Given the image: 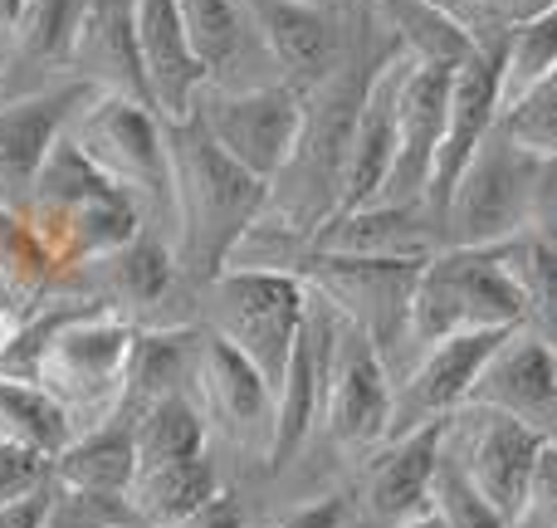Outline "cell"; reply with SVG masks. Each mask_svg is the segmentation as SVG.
<instances>
[{"label":"cell","instance_id":"obj_29","mask_svg":"<svg viewBox=\"0 0 557 528\" xmlns=\"http://www.w3.org/2000/svg\"><path fill=\"white\" fill-rule=\"evenodd\" d=\"M133 441H137V475L162 470L176 461H196L206 455V412L191 396H166V402L147 406L133 421Z\"/></svg>","mask_w":557,"mask_h":528},{"label":"cell","instance_id":"obj_43","mask_svg":"<svg viewBox=\"0 0 557 528\" xmlns=\"http://www.w3.org/2000/svg\"><path fill=\"white\" fill-rule=\"evenodd\" d=\"M45 500H49V480L39 484L35 494H25V500L0 504V528H39V519H45Z\"/></svg>","mask_w":557,"mask_h":528},{"label":"cell","instance_id":"obj_14","mask_svg":"<svg viewBox=\"0 0 557 528\" xmlns=\"http://www.w3.org/2000/svg\"><path fill=\"white\" fill-rule=\"evenodd\" d=\"M450 74L435 64H406L401 94H396V162L386 172L382 206H425L431 167L445 137V113H450Z\"/></svg>","mask_w":557,"mask_h":528},{"label":"cell","instance_id":"obj_36","mask_svg":"<svg viewBox=\"0 0 557 528\" xmlns=\"http://www.w3.org/2000/svg\"><path fill=\"white\" fill-rule=\"evenodd\" d=\"M499 133L509 137L513 147H523L529 157H539V162L557 157V69L529 98H519V103L499 118Z\"/></svg>","mask_w":557,"mask_h":528},{"label":"cell","instance_id":"obj_39","mask_svg":"<svg viewBox=\"0 0 557 528\" xmlns=\"http://www.w3.org/2000/svg\"><path fill=\"white\" fill-rule=\"evenodd\" d=\"M45 480H49V461H39V455L0 441V504L25 500V494H35Z\"/></svg>","mask_w":557,"mask_h":528},{"label":"cell","instance_id":"obj_15","mask_svg":"<svg viewBox=\"0 0 557 528\" xmlns=\"http://www.w3.org/2000/svg\"><path fill=\"white\" fill-rule=\"evenodd\" d=\"M470 406L504 412L533 435L553 441L557 435V347L539 333L519 328L504 337V347L484 363L480 382L470 392Z\"/></svg>","mask_w":557,"mask_h":528},{"label":"cell","instance_id":"obj_35","mask_svg":"<svg viewBox=\"0 0 557 528\" xmlns=\"http://www.w3.org/2000/svg\"><path fill=\"white\" fill-rule=\"evenodd\" d=\"M137 514L127 504V494H98V490H78L49 475V500H45V519L39 528H133Z\"/></svg>","mask_w":557,"mask_h":528},{"label":"cell","instance_id":"obj_26","mask_svg":"<svg viewBox=\"0 0 557 528\" xmlns=\"http://www.w3.org/2000/svg\"><path fill=\"white\" fill-rule=\"evenodd\" d=\"M221 494V475H215L211 455H196V461H176L162 465V470H147L133 480L127 490V504H133L137 524L147 528H176L186 524L196 509Z\"/></svg>","mask_w":557,"mask_h":528},{"label":"cell","instance_id":"obj_46","mask_svg":"<svg viewBox=\"0 0 557 528\" xmlns=\"http://www.w3.org/2000/svg\"><path fill=\"white\" fill-rule=\"evenodd\" d=\"M15 10H20V0H0V39H5L10 25H15Z\"/></svg>","mask_w":557,"mask_h":528},{"label":"cell","instance_id":"obj_18","mask_svg":"<svg viewBox=\"0 0 557 528\" xmlns=\"http://www.w3.org/2000/svg\"><path fill=\"white\" fill-rule=\"evenodd\" d=\"M411 59L401 49H392L386 59H376L372 78H367L362 108L352 118V137H347V162H343V192H337V211H357L372 206L386 186V172L396 162V94Z\"/></svg>","mask_w":557,"mask_h":528},{"label":"cell","instance_id":"obj_1","mask_svg":"<svg viewBox=\"0 0 557 528\" xmlns=\"http://www.w3.org/2000/svg\"><path fill=\"white\" fill-rule=\"evenodd\" d=\"M166 157H172V201L166 206L176 216V269L211 284L231 265L250 225L270 211V182L231 162L196 118L166 123Z\"/></svg>","mask_w":557,"mask_h":528},{"label":"cell","instance_id":"obj_30","mask_svg":"<svg viewBox=\"0 0 557 528\" xmlns=\"http://www.w3.org/2000/svg\"><path fill=\"white\" fill-rule=\"evenodd\" d=\"M84 10L88 0H20L5 49L29 69H69V49H74Z\"/></svg>","mask_w":557,"mask_h":528},{"label":"cell","instance_id":"obj_13","mask_svg":"<svg viewBox=\"0 0 557 528\" xmlns=\"http://www.w3.org/2000/svg\"><path fill=\"white\" fill-rule=\"evenodd\" d=\"M94 98V88L78 78L29 88L0 103V206H25L49 147L69 133L78 108Z\"/></svg>","mask_w":557,"mask_h":528},{"label":"cell","instance_id":"obj_44","mask_svg":"<svg viewBox=\"0 0 557 528\" xmlns=\"http://www.w3.org/2000/svg\"><path fill=\"white\" fill-rule=\"evenodd\" d=\"M557 0H504V20L509 25H519V20H529V15H543V10H553Z\"/></svg>","mask_w":557,"mask_h":528},{"label":"cell","instance_id":"obj_51","mask_svg":"<svg viewBox=\"0 0 557 528\" xmlns=\"http://www.w3.org/2000/svg\"><path fill=\"white\" fill-rule=\"evenodd\" d=\"M5 308H10V304H5Z\"/></svg>","mask_w":557,"mask_h":528},{"label":"cell","instance_id":"obj_8","mask_svg":"<svg viewBox=\"0 0 557 528\" xmlns=\"http://www.w3.org/2000/svg\"><path fill=\"white\" fill-rule=\"evenodd\" d=\"M69 137L103 167L113 182L137 192L143 201H172V157H166V123L147 103L117 94H94L78 118L69 123Z\"/></svg>","mask_w":557,"mask_h":528},{"label":"cell","instance_id":"obj_23","mask_svg":"<svg viewBox=\"0 0 557 528\" xmlns=\"http://www.w3.org/2000/svg\"><path fill=\"white\" fill-rule=\"evenodd\" d=\"M196 357H201V328H137L113 416L137 421L147 406L182 396L186 382H196Z\"/></svg>","mask_w":557,"mask_h":528},{"label":"cell","instance_id":"obj_9","mask_svg":"<svg viewBox=\"0 0 557 528\" xmlns=\"http://www.w3.org/2000/svg\"><path fill=\"white\" fill-rule=\"evenodd\" d=\"M392 406H396V377L386 357L372 347V337L357 333L343 318L333 347V377L323 396V426L337 451L367 455L392 441Z\"/></svg>","mask_w":557,"mask_h":528},{"label":"cell","instance_id":"obj_32","mask_svg":"<svg viewBox=\"0 0 557 528\" xmlns=\"http://www.w3.org/2000/svg\"><path fill=\"white\" fill-rule=\"evenodd\" d=\"M557 69V5L509 25L499 45V118Z\"/></svg>","mask_w":557,"mask_h":528},{"label":"cell","instance_id":"obj_3","mask_svg":"<svg viewBox=\"0 0 557 528\" xmlns=\"http://www.w3.org/2000/svg\"><path fill=\"white\" fill-rule=\"evenodd\" d=\"M425 260H362V255H327L313 245H298L288 255V274H298L318 298L337 308L357 333L372 337V347L386 357L406 347V314H411V294L421 279Z\"/></svg>","mask_w":557,"mask_h":528},{"label":"cell","instance_id":"obj_28","mask_svg":"<svg viewBox=\"0 0 557 528\" xmlns=\"http://www.w3.org/2000/svg\"><path fill=\"white\" fill-rule=\"evenodd\" d=\"M376 15L392 25L396 49L416 64H435V69H460L474 54L470 29L455 15H445L435 0H376Z\"/></svg>","mask_w":557,"mask_h":528},{"label":"cell","instance_id":"obj_20","mask_svg":"<svg viewBox=\"0 0 557 528\" xmlns=\"http://www.w3.org/2000/svg\"><path fill=\"white\" fill-rule=\"evenodd\" d=\"M64 74L78 78V84H88L94 94H117V98H133V103L152 108L143 54H137L133 0H88Z\"/></svg>","mask_w":557,"mask_h":528},{"label":"cell","instance_id":"obj_41","mask_svg":"<svg viewBox=\"0 0 557 528\" xmlns=\"http://www.w3.org/2000/svg\"><path fill=\"white\" fill-rule=\"evenodd\" d=\"M343 524H347V504L337 500V494H327V500H313V504H304V509L284 514V519L270 528H343Z\"/></svg>","mask_w":557,"mask_h":528},{"label":"cell","instance_id":"obj_47","mask_svg":"<svg viewBox=\"0 0 557 528\" xmlns=\"http://www.w3.org/2000/svg\"><path fill=\"white\" fill-rule=\"evenodd\" d=\"M10 333H15V323H10V308H5V304H0V353H5Z\"/></svg>","mask_w":557,"mask_h":528},{"label":"cell","instance_id":"obj_42","mask_svg":"<svg viewBox=\"0 0 557 528\" xmlns=\"http://www.w3.org/2000/svg\"><path fill=\"white\" fill-rule=\"evenodd\" d=\"M176 528H245V509H240V500L235 494H215L206 509H196L186 524H176Z\"/></svg>","mask_w":557,"mask_h":528},{"label":"cell","instance_id":"obj_16","mask_svg":"<svg viewBox=\"0 0 557 528\" xmlns=\"http://www.w3.org/2000/svg\"><path fill=\"white\" fill-rule=\"evenodd\" d=\"M250 25L260 35L270 64L284 69V84L313 94L343 69V35H337L333 5H304V0H245Z\"/></svg>","mask_w":557,"mask_h":528},{"label":"cell","instance_id":"obj_2","mask_svg":"<svg viewBox=\"0 0 557 528\" xmlns=\"http://www.w3.org/2000/svg\"><path fill=\"white\" fill-rule=\"evenodd\" d=\"M474 328H523V298L499 250H460L445 245L421 265L406 314V347L411 363L441 337L474 333Z\"/></svg>","mask_w":557,"mask_h":528},{"label":"cell","instance_id":"obj_50","mask_svg":"<svg viewBox=\"0 0 557 528\" xmlns=\"http://www.w3.org/2000/svg\"><path fill=\"white\" fill-rule=\"evenodd\" d=\"M343 528H367V524H352V519H347V524H343Z\"/></svg>","mask_w":557,"mask_h":528},{"label":"cell","instance_id":"obj_33","mask_svg":"<svg viewBox=\"0 0 557 528\" xmlns=\"http://www.w3.org/2000/svg\"><path fill=\"white\" fill-rule=\"evenodd\" d=\"M494 250H499L504 269L519 284L523 328L557 347V245L539 241V235H513V241L494 245Z\"/></svg>","mask_w":557,"mask_h":528},{"label":"cell","instance_id":"obj_49","mask_svg":"<svg viewBox=\"0 0 557 528\" xmlns=\"http://www.w3.org/2000/svg\"><path fill=\"white\" fill-rule=\"evenodd\" d=\"M304 5H333V0H304Z\"/></svg>","mask_w":557,"mask_h":528},{"label":"cell","instance_id":"obj_5","mask_svg":"<svg viewBox=\"0 0 557 528\" xmlns=\"http://www.w3.org/2000/svg\"><path fill=\"white\" fill-rule=\"evenodd\" d=\"M308 314V284L288 269H221L211 279V333L240 347L278 392Z\"/></svg>","mask_w":557,"mask_h":528},{"label":"cell","instance_id":"obj_17","mask_svg":"<svg viewBox=\"0 0 557 528\" xmlns=\"http://www.w3.org/2000/svg\"><path fill=\"white\" fill-rule=\"evenodd\" d=\"M196 392L201 406L235 445H270L274 431V386L264 382V372L231 347L221 333L201 328V357H196Z\"/></svg>","mask_w":557,"mask_h":528},{"label":"cell","instance_id":"obj_11","mask_svg":"<svg viewBox=\"0 0 557 528\" xmlns=\"http://www.w3.org/2000/svg\"><path fill=\"white\" fill-rule=\"evenodd\" d=\"M509 333H519V328H474V333H455V337H441L435 347H425L396 377L392 435H406L431 421H450L460 406H470V392L480 382L484 363L499 353Z\"/></svg>","mask_w":557,"mask_h":528},{"label":"cell","instance_id":"obj_7","mask_svg":"<svg viewBox=\"0 0 557 528\" xmlns=\"http://www.w3.org/2000/svg\"><path fill=\"white\" fill-rule=\"evenodd\" d=\"M196 123L231 162H240L260 182H278L304 133V94L288 84L215 88L206 84L196 98Z\"/></svg>","mask_w":557,"mask_h":528},{"label":"cell","instance_id":"obj_37","mask_svg":"<svg viewBox=\"0 0 557 528\" xmlns=\"http://www.w3.org/2000/svg\"><path fill=\"white\" fill-rule=\"evenodd\" d=\"M431 504L445 514L450 528H509V519L474 490L470 475L460 470V461H455L450 451L441 455V470H435V484H431Z\"/></svg>","mask_w":557,"mask_h":528},{"label":"cell","instance_id":"obj_10","mask_svg":"<svg viewBox=\"0 0 557 528\" xmlns=\"http://www.w3.org/2000/svg\"><path fill=\"white\" fill-rule=\"evenodd\" d=\"M445 451L460 461V470L470 475L474 490L509 519V528L519 524L529 484H533V465H539V451H543V435H533L529 426H519L504 412L460 406L450 416Z\"/></svg>","mask_w":557,"mask_h":528},{"label":"cell","instance_id":"obj_12","mask_svg":"<svg viewBox=\"0 0 557 528\" xmlns=\"http://www.w3.org/2000/svg\"><path fill=\"white\" fill-rule=\"evenodd\" d=\"M337 328H343V314L308 288V314H304V328H298L294 353H288L284 382H278V392H274V431H270V445H264V465H270L274 475L304 451L308 431L323 421Z\"/></svg>","mask_w":557,"mask_h":528},{"label":"cell","instance_id":"obj_27","mask_svg":"<svg viewBox=\"0 0 557 528\" xmlns=\"http://www.w3.org/2000/svg\"><path fill=\"white\" fill-rule=\"evenodd\" d=\"M176 10H182L186 39H191V49H196V59H201L211 84H225V74L240 69L245 59H250V49L264 54L245 0H176Z\"/></svg>","mask_w":557,"mask_h":528},{"label":"cell","instance_id":"obj_24","mask_svg":"<svg viewBox=\"0 0 557 528\" xmlns=\"http://www.w3.org/2000/svg\"><path fill=\"white\" fill-rule=\"evenodd\" d=\"M74 435H78L74 412L54 392H45L39 382H25V377L0 372V441L54 465Z\"/></svg>","mask_w":557,"mask_h":528},{"label":"cell","instance_id":"obj_19","mask_svg":"<svg viewBox=\"0 0 557 528\" xmlns=\"http://www.w3.org/2000/svg\"><path fill=\"white\" fill-rule=\"evenodd\" d=\"M133 25L157 118L162 123H186L211 78H206L201 59H196L191 39H186L182 10H176V0H133Z\"/></svg>","mask_w":557,"mask_h":528},{"label":"cell","instance_id":"obj_21","mask_svg":"<svg viewBox=\"0 0 557 528\" xmlns=\"http://www.w3.org/2000/svg\"><path fill=\"white\" fill-rule=\"evenodd\" d=\"M313 250L327 255H362V260H431L445 250L441 225L425 206H357V211H333L313 235Z\"/></svg>","mask_w":557,"mask_h":528},{"label":"cell","instance_id":"obj_25","mask_svg":"<svg viewBox=\"0 0 557 528\" xmlns=\"http://www.w3.org/2000/svg\"><path fill=\"white\" fill-rule=\"evenodd\" d=\"M49 475L78 490H98V494H127L137 480V441H133V421L108 416L94 431L74 435L69 451L49 465Z\"/></svg>","mask_w":557,"mask_h":528},{"label":"cell","instance_id":"obj_48","mask_svg":"<svg viewBox=\"0 0 557 528\" xmlns=\"http://www.w3.org/2000/svg\"><path fill=\"white\" fill-rule=\"evenodd\" d=\"M5 59H10V49H5V39H0V84H5Z\"/></svg>","mask_w":557,"mask_h":528},{"label":"cell","instance_id":"obj_45","mask_svg":"<svg viewBox=\"0 0 557 528\" xmlns=\"http://www.w3.org/2000/svg\"><path fill=\"white\" fill-rule=\"evenodd\" d=\"M392 528H450V524H445V514L435 509V504H425V509L406 514V519H401V524H392Z\"/></svg>","mask_w":557,"mask_h":528},{"label":"cell","instance_id":"obj_34","mask_svg":"<svg viewBox=\"0 0 557 528\" xmlns=\"http://www.w3.org/2000/svg\"><path fill=\"white\" fill-rule=\"evenodd\" d=\"M98 265H103L113 298L117 304H133V308L162 304L176 284V255L166 250L162 241H152V235H137V241H127L123 250H113Z\"/></svg>","mask_w":557,"mask_h":528},{"label":"cell","instance_id":"obj_40","mask_svg":"<svg viewBox=\"0 0 557 528\" xmlns=\"http://www.w3.org/2000/svg\"><path fill=\"white\" fill-rule=\"evenodd\" d=\"M445 15H455L470 29L474 45H504L509 35V20H504V0H435Z\"/></svg>","mask_w":557,"mask_h":528},{"label":"cell","instance_id":"obj_4","mask_svg":"<svg viewBox=\"0 0 557 528\" xmlns=\"http://www.w3.org/2000/svg\"><path fill=\"white\" fill-rule=\"evenodd\" d=\"M539 167V157L513 147L494 123V133L484 137L480 152L470 157V167L455 182V196L441 216V241L460 245V250H490L513 235H529Z\"/></svg>","mask_w":557,"mask_h":528},{"label":"cell","instance_id":"obj_38","mask_svg":"<svg viewBox=\"0 0 557 528\" xmlns=\"http://www.w3.org/2000/svg\"><path fill=\"white\" fill-rule=\"evenodd\" d=\"M513 528H557V435L543 441L539 465H533L529 500H523V514Z\"/></svg>","mask_w":557,"mask_h":528},{"label":"cell","instance_id":"obj_6","mask_svg":"<svg viewBox=\"0 0 557 528\" xmlns=\"http://www.w3.org/2000/svg\"><path fill=\"white\" fill-rule=\"evenodd\" d=\"M133 343H137L133 318L117 314V304H98L59 328L54 343L39 357L35 382L45 392H54L74 412V421L78 416H94V426H98L117 412Z\"/></svg>","mask_w":557,"mask_h":528},{"label":"cell","instance_id":"obj_22","mask_svg":"<svg viewBox=\"0 0 557 528\" xmlns=\"http://www.w3.org/2000/svg\"><path fill=\"white\" fill-rule=\"evenodd\" d=\"M445 435H450V421H431L406 435H392V441L376 451V465L362 490L367 519L392 528V524H401L406 514L431 504V484H435V470H441Z\"/></svg>","mask_w":557,"mask_h":528},{"label":"cell","instance_id":"obj_31","mask_svg":"<svg viewBox=\"0 0 557 528\" xmlns=\"http://www.w3.org/2000/svg\"><path fill=\"white\" fill-rule=\"evenodd\" d=\"M54 250L45 245V235L35 231L20 206H0V298H15V304H39L45 288L59 274Z\"/></svg>","mask_w":557,"mask_h":528}]
</instances>
